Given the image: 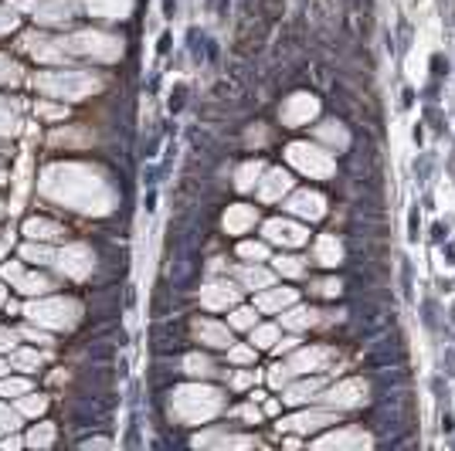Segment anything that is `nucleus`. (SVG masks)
Masks as SVG:
<instances>
[{"mask_svg":"<svg viewBox=\"0 0 455 451\" xmlns=\"http://www.w3.org/2000/svg\"><path fill=\"white\" fill-rule=\"evenodd\" d=\"M41 194L78 214H109L116 207L113 184L89 163H52L41 173Z\"/></svg>","mask_w":455,"mask_h":451,"instance_id":"f257e3e1","label":"nucleus"},{"mask_svg":"<svg viewBox=\"0 0 455 451\" xmlns=\"http://www.w3.org/2000/svg\"><path fill=\"white\" fill-rule=\"evenodd\" d=\"M221 407H225L221 391L204 387V384H188L171 394V417L184 421V424H204L214 414H221Z\"/></svg>","mask_w":455,"mask_h":451,"instance_id":"f03ea898","label":"nucleus"},{"mask_svg":"<svg viewBox=\"0 0 455 451\" xmlns=\"http://www.w3.org/2000/svg\"><path fill=\"white\" fill-rule=\"evenodd\" d=\"M35 89L48 99H89L102 89V78L92 72H78V68H55V72H38L35 75Z\"/></svg>","mask_w":455,"mask_h":451,"instance_id":"7ed1b4c3","label":"nucleus"},{"mask_svg":"<svg viewBox=\"0 0 455 451\" xmlns=\"http://www.w3.org/2000/svg\"><path fill=\"white\" fill-rule=\"evenodd\" d=\"M24 316L38 322L44 329H72L82 316V305L68 296H48V299H35L24 305Z\"/></svg>","mask_w":455,"mask_h":451,"instance_id":"20e7f679","label":"nucleus"},{"mask_svg":"<svg viewBox=\"0 0 455 451\" xmlns=\"http://www.w3.org/2000/svg\"><path fill=\"white\" fill-rule=\"evenodd\" d=\"M61 48L68 55L92 58V61H116V58L123 55V41L116 38V35H106V31H92V28L61 38Z\"/></svg>","mask_w":455,"mask_h":451,"instance_id":"39448f33","label":"nucleus"},{"mask_svg":"<svg viewBox=\"0 0 455 451\" xmlns=\"http://www.w3.org/2000/svg\"><path fill=\"white\" fill-rule=\"evenodd\" d=\"M285 156H289V163H292V167L303 170L306 177H316V180L333 177V170H337L333 153L320 150V146H309V143H292Z\"/></svg>","mask_w":455,"mask_h":451,"instance_id":"423d86ee","label":"nucleus"},{"mask_svg":"<svg viewBox=\"0 0 455 451\" xmlns=\"http://www.w3.org/2000/svg\"><path fill=\"white\" fill-rule=\"evenodd\" d=\"M55 268L65 275V279H76V282H82V279H89L95 268V255L89 245H78V241H72V245L58 248L55 251Z\"/></svg>","mask_w":455,"mask_h":451,"instance_id":"0eeeda50","label":"nucleus"},{"mask_svg":"<svg viewBox=\"0 0 455 451\" xmlns=\"http://www.w3.org/2000/svg\"><path fill=\"white\" fill-rule=\"evenodd\" d=\"M323 404H330V407H337V411H347V407H361L367 404V384L363 380H340L337 387H330L326 394L320 397Z\"/></svg>","mask_w":455,"mask_h":451,"instance_id":"6e6552de","label":"nucleus"},{"mask_svg":"<svg viewBox=\"0 0 455 451\" xmlns=\"http://www.w3.org/2000/svg\"><path fill=\"white\" fill-rule=\"evenodd\" d=\"M4 279L14 282V289L24 292V296H44V292L52 289V279H48V275H41V272H24L20 262H4Z\"/></svg>","mask_w":455,"mask_h":451,"instance_id":"1a4fd4ad","label":"nucleus"},{"mask_svg":"<svg viewBox=\"0 0 455 451\" xmlns=\"http://www.w3.org/2000/svg\"><path fill=\"white\" fill-rule=\"evenodd\" d=\"M306 238H309V231L303 225H296V221H289V218H275V221L266 225V241H272V245L299 248L306 245Z\"/></svg>","mask_w":455,"mask_h":451,"instance_id":"9d476101","label":"nucleus"},{"mask_svg":"<svg viewBox=\"0 0 455 451\" xmlns=\"http://www.w3.org/2000/svg\"><path fill=\"white\" fill-rule=\"evenodd\" d=\"M285 210L303 218V221H320L326 214V197L316 194V190H296L289 201H285Z\"/></svg>","mask_w":455,"mask_h":451,"instance_id":"9b49d317","label":"nucleus"},{"mask_svg":"<svg viewBox=\"0 0 455 451\" xmlns=\"http://www.w3.org/2000/svg\"><path fill=\"white\" fill-rule=\"evenodd\" d=\"M340 417L333 411H306V414H292V417H285L279 421V434L283 431H296V434H309V431H320L326 424H337Z\"/></svg>","mask_w":455,"mask_h":451,"instance_id":"f8f14e48","label":"nucleus"},{"mask_svg":"<svg viewBox=\"0 0 455 451\" xmlns=\"http://www.w3.org/2000/svg\"><path fill=\"white\" fill-rule=\"evenodd\" d=\"M31 14H35L38 24H48V28H65L68 20L76 18V4H72V0H38Z\"/></svg>","mask_w":455,"mask_h":451,"instance_id":"ddd939ff","label":"nucleus"},{"mask_svg":"<svg viewBox=\"0 0 455 451\" xmlns=\"http://www.w3.org/2000/svg\"><path fill=\"white\" fill-rule=\"evenodd\" d=\"M20 44H24V51L35 58V61H44V65H58V61L68 58V51L61 48V41L48 38V35H28Z\"/></svg>","mask_w":455,"mask_h":451,"instance_id":"4468645a","label":"nucleus"},{"mask_svg":"<svg viewBox=\"0 0 455 451\" xmlns=\"http://www.w3.org/2000/svg\"><path fill=\"white\" fill-rule=\"evenodd\" d=\"M337 357L330 346H309V350H296L289 360V370L292 374H309V370H326L330 360Z\"/></svg>","mask_w":455,"mask_h":451,"instance_id":"2eb2a0df","label":"nucleus"},{"mask_svg":"<svg viewBox=\"0 0 455 451\" xmlns=\"http://www.w3.org/2000/svg\"><path fill=\"white\" fill-rule=\"evenodd\" d=\"M316 113H320V102H316L313 95L299 92L283 106V123L285 126H303V123H309Z\"/></svg>","mask_w":455,"mask_h":451,"instance_id":"dca6fc26","label":"nucleus"},{"mask_svg":"<svg viewBox=\"0 0 455 451\" xmlns=\"http://www.w3.org/2000/svg\"><path fill=\"white\" fill-rule=\"evenodd\" d=\"M201 305L204 309H235L238 305V289L228 282H208L201 289Z\"/></svg>","mask_w":455,"mask_h":451,"instance_id":"f3484780","label":"nucleus"},{"mask_svg":"<svg viewBox=\"0 0 455 451\" xmlns=\"http://www.w3.org/2000/svg\"><path fill=\"white\" fill-rule=\"evenodd\" d=\"M289 190H292V177H289L283 167L266 170V173H262V180H259V197L268 201V204H272V201H283Z\"/></svg>","mask_w":455,"mask_h":451,"instance_id":"a211bd4d","label":"nucleus"},{"mask_svg":"<svg viewBox=\"0 0 455 451\" xmlns=\"http://www.w3.org/2000/svg\"><path fill=\"white\" fill-rule=\"evenodd\" d=\"M194 445H211V448H259L262 441L259 438H242V434H221V431H211V434H197Z\"/></svg>","mask_w":455,"mask_h":451,"instance_id":"6ab92c4d","label":"nucleus"},{"mask_svg":"<svg viewBox=\"0 0 455 451\" xmlns=\"http://www.w3.org/2000/svg\"><path fill=\"white\" fill-rule=\"evenodd\" d=\"M82 4H85V11L92 18L106 20H123L130 18V11H133V0H82Z\"/></svg>","mask_w":455,"mask_h":451,"instance_id":"aec40b11","label":"nucleus"},{"mask_svg":"<svg viewBox=\"0 0 455 451\" xmlns=\"http://www.w3.org/2000/svg\"><path fill=\"white\" fill-rule=\"evenodd\" d=\"M374 441H371V434L357 431V428H347V431H337V434H326L316 441V448H371Z\"/></svg>","mask_w":455,"mask_h":451,"instance_id":"412c9836","label":"nucleus"},{"mask_svg":"<svg viewBox=\"0 0 455 451\" xmlns=\"http://www.w3.org/2000/svg\"><path fill=\"white\" fill-rule=\"evenodd\" d=\"M194 336L201 339V343H208L214 350H228L231 346V333H228V326L214 320H197L194 322Z\"/></svg>","mask_w":455,"mask_h":451,"instance_id":"4be33fe9","label":"nucleus"},{"mask_svg":"<svg viewBox=\"0 0 455 451\" xmlns=\"http://www.w3.org/2000/svg\"><path fill=\"white\" fill-rule=\"evenodd\" d=\"M255 305H259L262 313H283L289 305H296V289H272V285H268V289L259 292Z\"/></svg>","mask_w":455,"mask_h":451,"instance_id":"5701e85b","label":"nucleus"},{"mask_svg":"<svg viewBox=\"0 0 455 451\" xmlns=\"http://www.w3.org/2000/svg\"><path fill=\"white\" fill-rule=\"evenodd\" d=\"M255 207H245V204H235V207H228V214H225V231L228 234H245L248 227L255 225Z\"/></svg>","mask_w":455,"mask_h":451,"instance_id":"b1692460","label":"nucleus"},{"mask_svg":"<svg viewBox=\"0 0 455 451\" xmlns=\"http://www.w3.org/2000/svg\"><path fill=\"white\" fill-rule=\"evenodd\" d=\"M24 234L35 238V241H58V238H65V227L58 221H48V218H31L24 225Z\"/></svg>","mask_w":455,"mask_h":451,"instance_id":"393cba45","label":"nucleus"},{"mask_svg":"<svg viewBox=\"0 0 455 451\" xmlns=\"http://www.w3.org/2000/svg\"><path fill=\"white\" fill-rule=\"evenodd\" d=\"M320 316L323 313H316V309H299V305H289V309H283V326L285 329H309V326H320Z\"/></svg>","mask_w":455,"mask_h":451,"instance_id":"a878e982","label":"nucleus"},{"mask_svg":"<svg viewBox=\"0 0 455 451\" xmlns=\"http://www.w3.org/2000/svg\"><path fill=\"white\" fill-rule=\"evenodd\" d=\"M320 387H323V380H316V376L299 380V384H285L283 400L285 404H306V400H313V394H320Z\"/></svg>","mask_w":455,"mask_h":451,"instance_id":"bb28decb","label":"nucleus"},{"mask_svg":"<svg viewBox=\"0 0 455 451\" xmlns=\"http://www.w3.org/2000/svg\"><path fill=\"white\" fill-rule=\"evenodd\" d=\"M313 255H316V262H320V265L333 268V265H340L343 248H340V241H337L333 234H323V238H316V248H313Z\"/></svg>","mask_w":455,"mask_h":451,"instance_id":"cd10ccee","label":"nucleus"},{"mask_svg":"<svg viewBox=\"0 0 455 451\" xmlns=\"http://www.w3.org/2000/svg\"><path fill=\"white\" fill-rule=\"evenodd\" d=\"M235 279L245 285V289H268V285L275 282V275H272L268 268H259V265H245V268H238V272H235Z\"/></svg>","mask_w":455,"mask_h":451,"instance_id":"c85d7f7f","label":"nucleus"},{"mask_svg":"<svg viewBox=\"0 0 455 451\" xmlns=\"http://www.w3.org/2000/svg\"><path fill=\"white\" fill-rule=\"evenodd\" d=\"M20 126V106L14 99H0V136H14Z\"/></svg>","mask_w":455,"mask_h":451,"instance_id":"c756f323","label":"nucleus"},{"mask_svg":"<svg viewBox=\"0 0 455 451\" xmlns=\"http://www.w3.org/2000/svg\"><path fill=\"white\" fill-rule=\"evenodd\" d=\"M266 170H262V163L259 160H248V163H242L238 167V173H235V187L238 190H255L259 187V177H262Z\"/></svg>","mask_w":455,"mask_h":451,"instance_id":"7c9ffc66","label":"nucleus"},{"mask_svg":"<svg viewBox=\"0 0 455 451\" xmlns=\"http://www.w3.org/2000/svg\"><path fill=\"white\" fill-rule=\"evenodd\" d=\"M52 143L55 146H85V143H92V136L89 132H78L76 126H65V130L52 132Z\"/></svg>","mask_w":455,"mask_h":451,"instance_id":"2f4dec72","label":"nucleus"},{"mask_svg":"<svg viewBox=\"0 0 455 451\" xmlns=\"http://www.w3.org/2000/svg\"><path fill=\"white\" fill-rule=\"evenodd\" d=\"M20 258H24V262H35V265H55V251L44 245V241H38V245L20 248Z\"/></svg>","mask_w":455,"mask_h":451,"instance_id":"473e14b6","label":"nucleus"},{"mask_svg":"<svg viewBox=\"0 0 455 451\" xmlns=\"http://www.w3.org/2000/svg\"><path fill=\"white\" fill-rule=\"evenodd\" d=\"M41 363H44V353L38 350H11V367L18 370H38Z\"/></svg>","mask_w":455,"mask_h":451,"instance_id":"72a5a7b5","label":"nucleus"},{"mask_svg":"<svg viewBox=\"0 0 455 451\" xmlns=\"http://www.w3.org/2000/svg\"><path fill=\"white\" fill-rule=\"evenodd\" d=\"M44 407H48V400H44L41 394H31V391H28V394L18 397L20 417H41V414H44Z\"/></svg>","mask_w":455,"mask_h":451,"instance_id":"f704fd0d","label":"nucleus"},{"mask_svg":"<svg viewBox=\"0 0 455 451\" xmlns=\"http://www.w3.org/2000/svg\"><path fill=\"white\" fill-rule=\"evenodd\" d=\"M28 445L31 448H52L55 445V424H35L28 434Z\"/></svg>","mask_w":455,"mask_h":451,"instance_id":"c9c22d12","label":"nucleus"},{"mask_svg":"<svg viewBox=\"0 0 455 451\" xmlns=\"http://www.w3.org/2000/svg\"><path fill=\"white\" fill-rule=\"evenodd\" d=\"M31 391L28 376H0V397H20Z\"/></svg>","mask_w":455,"mask_h":451,"instance_id":"e433bc0d","label":"nucleus"},{"mask_svg":"<svg viewBox=\"0 0 455 451\" xmlns=\"http://www.w3.org/2000/svg\"><path fill=\"white\" fill-rule=\"evenodd\" d=\"M275 272H279V275H285V279H299V275H306V265H303V258L279 255V258H275Z\"/></svg>","mask_w":455,"mask_h":451,"instance_id":"4c0bfd02","label":"nucleus"},{"mask_svg":"<svg viewBox=\"0 0 455 451\" xmlns=\"http://www.w3.org/2000/svg\"><path fill=\"white\" fill-rule=\"evenodd\" d=\"M251 343L262 350H272L279 343V326H251Z\"/></svg>","mask_w":455,"mask_h":451,"instance_id":"58836bf2","label":"nucleus"},{"mask_svg":"<svg viewBox=\"0 0 455 451\" xmlns=\"http://www.w3.org/2000/svg\"><path fill=\"white\" fill-rule=\"evenodd\" d=\"M184 370L190 376H211L214 374V363L208 357H201V353H190V357H184Z\"/></svg>","mask_w":455,"mask_h":451,"instance_id":"ea45409f","label":"nucleus"},{"mask_svg":"<svg viewBox=\"0 0 455 451\" xmlns=\"http://www.w3.org/2000/svg\"><path fill=\"white\" fill-rule=\"evenodd\" d=\"M238 255H242L245 262H266L268 248L262 245V241H242V245H238Z\"/></svg>","mask_w":455,"mask_h":451,"instance_id":"a19ab883","label":"nucleus"},{"mask_svg":"<svg viewBox=\"0 0 455 451\" xmlns=\"http://www.w3.org/2000/svg\"><path fill=\"white\" fill-rule=\"evenodd\" d=\"M14 82H20V65L14 58L0 55V85H14Z\"/></svg>","mask_w":455,"mask_h":451,"instance_id":"79ce46f5","label":"nucleus"},{"mask_svg":"<svg viewBox=\"0 0 455 451\" xmlns=\"http://www.w3.org/2000/svg\"><path fill=\"white\" fill-rule=\"evenodd\" d=\"M20 428V411H14L11 404H0V434H11Z\"/></svg>","mask_w":455,"mask_h":451,"instance_id":"37998d69","label":"nucleus"},{"mask_svg":"<svg viewBox=\"0 0 455 451\" xmlns=\"http://www.w3.org/2000/svg\"><path fill=\"white\" fill-rule=\"evenodd\" d=\"M316 132H320V139L333 143L337 150H343V146H347V132H343L340 126H337V123H326V126H320Z\"/></svg>","mask_w":455,"mask_h":451,"instance_id":"c03bdc74","label":"nucleus"},{"mask_svg":"<svg viewBox=\"0 0 455 451\" xmlns=\"http://www.w3.org/2000/svg\"><path fill=\"white\" fill-rule=\"evenodd\" d=\"M18 333L24 339H31V343H38V346H52V336H48V329H44V326H38V322H35V326H24V329H18Z\"/></svg>","mask_w":455,"mask_h":451,"instance_id":"a18cd8bd","label":"nucleus"},{"mask_svg":"<svg viewBox=\"0 0 455 451\" xmlns=\"http://www.w3.org/2000/svg\"><path fill=\"white\" fill-rule=\"evenodd\" d=\"M231 326L235 329H251L255 326V309H235L231 313Z\"/></svg>","mask_w":455,"mask_h":451,"instance_id":"49530a36","label":"nucleus"},{"mask_svg":"<svg viewBox=\"0 0 455 451\" xmlns=\"http://www.w3.org/2000/svg\"><path fill=\"white\" fill-rule=\"evenodd\" d=\"M289 380H292V370H289V363H283V367H272V374H268V384H272V387H279V391H283Z\"/></svg>","mask_w":455,"mask_h":451,"instance_id":"de8ad7c7","label":"nucleus"},{"mask_svg":"<svg viewBox=\"0 0 455 451\" xmlns=\"http://www.w3.org/2000/svg\"><path fill=\"white\" fill-rule=\"evenodd\" d=\"M14 28H18V11L14 7H0V35H7Z\"/></svg>","mask_w":455,"mask_h":451,"instance_id":"09e8293b","label":"nucleus"},{"mask_svg":"<svg viewBox=\"0 0 455 451\" xmlns=\"http://www.w3.org/2000/svg\"><path fill=\"white\" fill-rule=\"evenodd\" d=\"M35 113L44 115V119H65V106H52V102H38Z\"/></svg>","mask_w":455,"mask_h":451,"instance_id":"8fccbe9b","label":"nucleus"},{"mask_svg":"<svg viewBox=\"0 0 455 451\" xmlns=\"http://www.w3.org/2000/svg\"><path fill=\"white\" fill-rule=\"evenodd\" d=\"M18 339H20V333H14V329H0V353L18 350Z\"/></svg>","mask_w":455,"mask_h":451,"instance_id":"3c124183","label":"nucleus"},{"mask_svg":"<svg viewBox=\"0 0 455 451\" xmlns=\"http://www.w3.org/2000/svg\"><path fill=\"white\" fill-rule=\"evenodd\" d=\"M228 357L235 360V363H251V360H255V350H248V346H231Z\"/></svg>","mask_w":455,"mask_h":451,"instance_id":"603ef678","label":"nucleus"},{"mask_svg":"<svg viewBox=\"0 0 455 451\" xmlns=\"http://www.w3.org/2000/svg\"><path fill=\"white\" fill-rule=\"evenodd\" d=\"M255 380H259V374H255V370H245V374H235V376H231V387L245 391V387H251Z\"/></svg>","mask_w":455,"mask_h":451,"instance_id":"864d4df0","label":"nucleus"},{"mask_svg":"<svg viewBox=\"0 0 455 451\" xmlns=\"http://www.w3.org/2000/svg\"><path fill=\"white\" fill-rule=\"evenodd\" d=\"M235 414H238L242 421H248V424H259V417H262V411H259L255 404H245V407H238Z\"/></svg>","mask_w":455,"mask_h":451,"instance_id":"5fc2aeb1","label":"nucleus"},{"mask_svg":"<svg viewBox=\"0 0 455 451\" xmlns=\"http://www.w3.org/2000/svg\"><path fill=\"white\" fill-rule=\"evenodd\" d=\"M316 292H320V296H330V299H333V296H340V282H337V279L316 282Z\"/></svg>","mask_w":455,"mask_h":451,"instance_id":"6e6d98bb","label":"nucleus"},{"mask_svg":"<svg viewBox=\"0 0 455 451\" xmlns=\"http://www.w3.org/2000/svg\"><path fill=\"white\" fill-rule=\"evenodd\" d=\"M20 445H28V438H14V431L4 438V448L11 451V448H20Z\"/></svg>","mask_w":455,"mask_h":451,"instance_id":"4d7b16f0","label":"nucleus"},{"mask_svg":"<svg viewBox=\"0 0 455 451\" xmlns=\"http://www.w3.org/2000/svg\"><path fill=\"white\" fill-rule=\"evenodd\" d=\"M35 4H38V0H11L14 11H35Z\"/></svg>","mask_w":455,"mask_h":451,"instance_id":"13d9d810","label":"nucleus"},{"mask_svg":"<svg viewBox=\"0 0 455 451\" xmlns=\"http://www.w3.org/2000/svg\"><path fill=\"white\" fill-rule=\"evenodd\" d=\"M279 411V400H266V414H275Z\"/></svg>","mask_w":455,"mask_h":451,"instance_id":"bf43d9fd","label":"nucleus"},{"mask_svg":"<svg viewBox=\"0 0 455 451\" xmlns=\"http://www.w3.org/2000/svg\"><path fill=\"white\" fill-rule=\"evenodd\" d=\"M7 248H11V241H7V238H4V241H0V258H4V255H7Z\"/></svg>","mask_w":455,"mask_h":451,"instance_id":"052dcab7","label":"nucleus"},{"mask_svg":"<svg viewBox=\"0 0 455 451\" xmlns=\"http://www.w3.org/2000/svg\"><path fill=\"white\" fill-rule=\"evenodd\" d=\"M7 370H11V363H7V360H0V376L7 374Z\"/></svg>","mask_w":455,"mask_h":451,"instance_id":"680f3d73","label":"nucleus"},{"mask_svg":"<svg viewBox=\"0 0 455 451\" xmlns=\"http://www.w3.org/2000/svg\"><path fill=\"white\" fill-rule=\"evenodd\" d=\"M0 305H7V289L0 285Z\"/></svg>","mask_w":455,"mask_h":451,"instance_id":"e2e57ef3","label":"nucleus"},{"mask_svg":"<svg viewBox=\"0 0 455 451\" xmlns=\"http://www.w3.org/2000/svg\"><path fill=\"white\" fill-rule=\"evenodd\" d=\"M0 210H4V207H0Z\"/></svg>","mask_w":455,"mask_h":451,"instance_id":"0e129e2a","label":"nucleus"}]
</instances>
